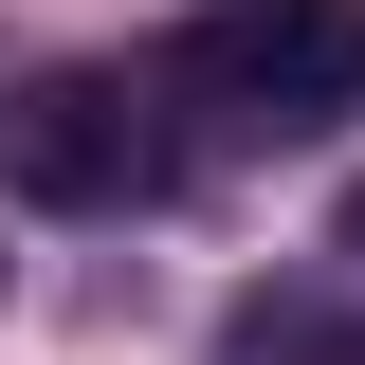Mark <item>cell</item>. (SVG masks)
Instances as JSON below:
<instances>
[{"label":"cell","instance_id":"1","mask_svg":"<svg viewBox=\"0 0 365 365\" xmlns=\"http://www.w3.org/2000/svg\"><path fill=\"white\" fill-rule=\"evenodd\" d=\"M165 91L256 146H329L365 110V0H201L165 37Z\"/></svg>","mask_w":365,"mask_h":365},{"label":"cell","instance_id":"2","mask_svg":"<svg viewBox=\"0 0 365 365\" xmlns=\"http://www.w3.org/2000/svg\"><path fill=\"white\" fill-rule=\"evenodd\" d=\"M0 201H55V220L165 201V128H146V91H128V73H19V91H0Z\"/></svg>","mask_w":365,"mask_h":365},{"label":"cell","instance_id":"3","mask_svg":"<svg viewBox=\"0 0 365 365\" xmlns=\"http://www.w3.org/2000/svg\"><path fill=\"white\" fill-rule=\"evenodd\" d=\"M220 365H365V311H347V292H311V274H274V292H237V311H220Z\"/></svg>","mask_w":365,"mask_h":365},{"label":"cell","instance_id":"4","mask_svg":"<svg viewBox=\"0 0 365 365\" xmlns=\"http://www.w3.org/2000/svg\"><path fill=\"white\" fill-rule=\"evenodd\" d=\"M347 237H365V201H347Z\"/></svg>","mask_w":365,"mask_h":365}]
</instances>
